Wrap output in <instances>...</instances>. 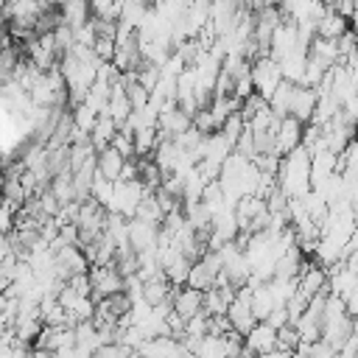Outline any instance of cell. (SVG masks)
Listing matches in <instances>:
<instances>
[{
    "instance_id": "14",
    "label": "cell",
    "mask_w": 358,
    "mask_h": 358,
    "mask_svg": "<svg viewBox=\"0 0 358 358\" xmlns=\"http://www.w3.org/2000/svg\"><path fill=\"white\" fill-rule=\"evenodd\" d=\"M190 266H193V260H190L187 255L173 257V260L165 266V277L171 280V285H173V288H179V285H185V282H187V277H190Z\"/></svg>"
},
{
    "instance_id": "1",
    "label": "cell",
    "mask_w": 358,
    "mask_h": 358,
    "mask_svg": "<svg viewBox=\"0 0 358 358\" xmlns=\"http://www.w3.org/2000/svg\"><path fill=\"white\" fill-rule=\"evenodd\" d=\"M277 185L288 193V196H305L310 190V154L308 148L299 143L296 148H291L282 159H280V171H277Z\"/></svg>"
},
{
    "instance_id": "20",
    "label": "cell",
    "mask_w": 358,
    "mask_h": 358,
    "mask_svg": "<svg viewBox=\"0 0 358 358\" xmlns=\"http://www.w3.org/2000/svg\"><path fill=\"white\" fill-rule=\"evenodd\" d=\"M151 3H154V6H159V3H165V0H151Z\"/></svg>"
},
{
    "instance_id": "13",
    "label": "cell",
    "mask_w": 358,
    "mask_h": 358,
    "mask_svg": "<svg viewBox=\"0 0 358 358\" xmlns=\"http://www.w3.org/2000/svg\"><path fill=\"white\" fill-rule=\"evenodd\" d=\"M274 308H277V299H274V291H271V282H268V280L260 282L257 288H252V310H255L257 322L266 319Z\"/></svg>"
},
{
    "instance_id": "7",
    "label": "cell",
    "mask_w": 358,
    "mask_h": 358,
    "mask_svg": "<svg viewBox=\"0 0 358 358\" xmlns=\"http://www.w3.org/2000/svg\"><path fill=\"white\" fill-rule=\"evenodd\" d=\"M201 308H204V291H199V288H193V285H187L185 282V288H173V310L182 316V319H190V316H196V313H201Z\"/></svg>"
},
{
    "instance_id": "10",
    "label": "cell",
    "mask_w": 358,
    "mask_h": 358,
    "mask_svg": "<svg viewBox=\"0 0 358 358\" xmlns=\"http://www.w3.org/2000/svg\"><path fill=\"white\" fill-rule=\"evenodd\" d=\"M123 165H126V157L109 143L106 148H101L98 151V173L101 176H106V179H120V171H123Z\"/></svg>"
},
{
    "instance_id": "9",
    "label": "cell",
    "mask_w": 358,
    "mask_h": 358,
    "mask_svg": "<svg viewBox=\"0 0 358 358\" xmlns=\"http://www.w3.org/2000/svg\"><path fill=\"white\" fill-rule=\"evenodd\" d=\"M347 28H350L347 17H344L338 8H333V6H327V8H324V14H322V17H319V22H316V34H319V36H330V39L341 36Z\"/></svg>"
},
{
    "instance_id": "4",
    "label": "cell",
    "mask_w": 358,
    "mask_h": 358,
    "mask_svg": "<svg viewBox=\"0 0 358 358\" xmlns=\"http://www.w3.org/2000/svg\"><path fill=\"white\" fill-rule=\"evenodd\" d=\"M145 190H148V187H145L140 179H117V182H115V196H112L109 213H120V215H126V218H134L137 204L143 201Z\"/></svg>"
},
{
    "instance_id": "19",
    "label": "cell",
    "mask_w": 358,
    "mask_h": 358,
    "mask_svg": "<svg viewBox=\"0 0 358 358\" xmlns=\"http://www.w3.org/2000/svg\"><path fill=\"white\" fill-rule=\"evenodd\" d=\"M8 285H11V277H8V274H6L3 268H0V294H3V291H6Z\"/></svg>"
},
{
    "instance_id": "21",
    "label": "cell",
    "mask_w": 358,
    "mask_h": 358,
    "mask_svg": "<svg viewBox=\"0 0 358 358\" xmlns=\"http://www.w3.org/2000/svg\"><path fill=\"white\" fill-rule=\"evenodd\" d=\"M355 134H358V126H355Z\"/></svg>"
},
{
    "instance_id": "5",
    "label": "cell",
    "mask_w": 358,
    "mask_h": 358,
    "mask_svg": "<svg viewBox=\"0 0 358 358\" xmlns=\"http://www.w3.org/2000/svg\"><path fill=\"white\" fill-rule=\"evenodd\" d=\"M274 347H277V327H271L266 319H260L243 336V355H271Z\"/></svg>"
},
{
    "instance_id": "6",
    "label": "cell",
    "mask_w": 358,
    "mask_h": 358,
    "mask_svg": "<svg viewBox=\"0 0 358 358\" xmlns=\"http://www.w3.org/2000/svg\"><path fill=\"white\" fill-rule=\"evenodd\" d=\"M302 131H305V123L299 117H294V115L280 117V123H277V154L285 157L291 148H296L302 143Z\"/></svg>"
},
{
    "instance_id": "3",
    "label": "cell",
    "mask_w": 358,
    "mask_h": 358,
    "mask_svg": "<svg viewBox=\"0 0 358 358\" xmlns=\"http://www.w3.org/2000/svg\"><path fill=\"white\" fill-rule=\"evenodd\" d=\"M280 81H282V67H280V62L271 53L268 56H257L252 62V84H255V92H260L266 101L280 87Z\"/></svg>"
},
{
    "instance_id": "17",
    "label": "cell",
    "mask_w": 358,
    "mask_h": 358,
    "mask_svg": "<svg viewBox=\"0 0 358 358\" xmlns=\"http://www.w3.org/2000/svg\"><path fill=\"white\" fill-rule=\"evenodd\" d=\"M92 48H95V53H98L103 62H112V59H115V48H117V45H115V39H112V36H95V45H92Z\"/></svg>"
},
{
    "instance_id": "2",
    "label": "cell",
    "mask_w": 358,
    "mask_h": 358,
    "mask_svg": "<svg viewBox=\"0 0 358 358\" xmlns=\"http://www.w3.org/2000/svg\"><path fill=\"white\" fill-rule=\"evenodd\" d=\"M90 282H92V299H106L117 291H126V274L117 268V263H92L90 266Z\"/></svg>"
},
{
    "instance_id": "15",
    "label": "cell",
    "mask_w": 358,
    "mask_h": 358,
    "mask_svg": "<svg viewBox=\"0 0 358 358\" xmlns=\"http://www.w3.org/2000/svg\"><path fill=\"white\" fill-rule=\"evenodd\" d=\"M95 120H98V112L90 106V103H76L73 106V123H76V129H81V131H92V126H95Z\"/></svg>"
},
{
    "instance_id": "16",
    "label": "cell",
    "mask_w": 358,
    "mask_h": 358,
    "mask_svg": "<svg viewBox=\"0 0 358 358\" xmlns=\"http://www.w3.org/2000/svg\"><path fill=\"white\" fill-rule=\"evenodd\" d=\"M246 129V120H243V115H241V109H235V112H229L227 115V120L221 123V134L227 137V140H232V145H235V140L241 137V131Z\"/></svg>"
},
{
    "instance_id": "12",
    "label": "cell",
    "mask_w": 358,
    "mask_h": 358,
    "mask_svg": "<svg viewBox=\"0 0 358 358\" xmlns=\"http://www.w3.org/2000/svg\"><path fill=\"white\" fill-rule=\"evenodd\" d=\"M294 90H296V84H294V81H288V78H282V81H280V87L271 92V98H268V106H271V112H274L277 117H285V115H291Z\"/></svg>"
},
{
    "instance_id": "18",
    "label": "cell",
    "mask_w": 358,
    "mask_h": 358,
    "mask_svg": "<svg viewBox=\"0 0 358 358\" xmlns=\"http://www.w3.org/2000/svg\"><path fill=\"white\" fill-rule=\"evenodd\" d=\"M266 322H268L271 327H282V324H288V322H291V319H288V308H285V305H277V308L266 316Z\"/></svg>"
},
{
    "instance_id": "8",
    "label": "cell",
    "mask_w": 358,
    "mask_h": 358,
    "mask_svg": "<svg viewBox=\"0 0 358 358\" xmlns=\"http://www.w3.org/2000/svg\"><path fill=\"white\" fill-rule=\"evenodd\" d=\"M316 101H319V92H316L313 87L296 84V90H294V101H291V115L299 117L302 123H310L313 109H316Z\"/></svg>"
},
{
    "instance_id": "11",
    "label": "cell",
    "mask_w": 358,
    "mask_h": 358,
    "mask_svg": "<svg viewBox=\"0 0 358 358\" xmlns=\"http://www.w3.org/2000/svg\"><path fill=\"white\" fill-rule=\"evenodd\" d=\"M117 129H120V123H117L112 115H98V120H95V126H92V131H90L92 145H95L98 151H101V148H106V145L115 140Z\"/></svg>"
}]
</instances>
